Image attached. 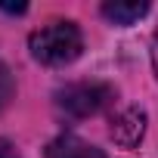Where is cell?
<instances>
[{"label":"cell","instance_id":"cell-4","mask_svg":"<svg viewBox=\"0 0 158 158\" xmlns=\"http://www.w3.org/2000/svg\"><path fill=\"white\" fill-rule=\"evenodd\" d=\"M47 158H109V155L74 133H62L47 146Z\"/></svg>","mask_w":158,"mask_h":158},{"label":"cell","instance_id":"cell-7","mask_svg":"<svg viewBox=\"0 0 158 158\" xmlns=\"http://www.w3.org/2000/svg\"><path fill=\"white\" fill-rule=\"evenodd\" d=\"M0 158H19V155H16V149H13L10 143H3V139H0Z\"/></svg>","mask_w":158,"mask_h":158},{"label":"cell","instance_id":"cell-1","mask_svg":"<svg viewBox=\"0 0 158 158\" xmlns=\"http://www.w3.org/2000/svg\"><path fill=\"white\" fill-rule=\"evenodd\" d=\"M28 50L40 65H68V62H74L81 56L84 34H81V28L74 22L59 19V22H50V25L31 31Z\"/></svg>","mask_w":158,"mask_h":158},{"label":"cell","instance_id":"cell-8","mask_svg":"<svg viewBox=\"0 0 158 158\" xmlns=\"http://www.w3.org/2000/svg\"><path fill=\"white\" fill-rule=\"evenodd\" d=\"M152 65H155V77H158V31H155V40H152Z\"/></svg>","mask_w":158,"mask_h":158},{"label":"cell","instance_id":"cell-6","mask_svg":"<svg viewBox=\"0 0 158 158\" xmlns=\"http://www.w3.org/2000/svg\"><path fill=\"white\" fill-rule=\"evenodd\" d=\"M10 87H13V81H10V71L0 65V109H3V102H6V96H10Z\"/></svg>","mask_w":158,"mask_h":158},{"label":"cell","instance_id":"cell-2","mask_svg":"<svg viewBox=\"0 0 158 158\" xmlns=\"http://www.w3.org/2000/svg\"><path fill=\"white\" fill-rule=\"evenodd\" d=\"M112 99H115V87H109L102 81H77V84H68L56 93V106L71 118L99 115Z\"/></svg>","mask_w":158,"mask_h":158},{"label":"cell","instance_id":"cell-5","mask_svg":"<svg viewBox=\"0 0 158 158\" xmlns=\"http://www.w3.org/2000/svg\"><path fill=\"white\" fill-rule=\"evenodd\" d=\"M149 13L146 0H115V3H102V16L115 25H133Z\"/></svg>","mask_w":158,"mask_h":158},{"label":"cell","instance_id":"cell-3","mask_svg":"<svg viewBox=\"0 0 158 158\" xmlns=\"http://www.w3.org/2000/svg\"><path fill=\"white\" fill-rule=\"evenodd\" d=\"M146 133V112L143 109H124L112 121V139L124 149H133Z\"/></svg>","mask_w":158,"mask_h":158}]
</instances>
